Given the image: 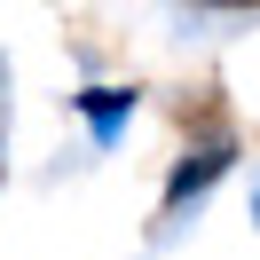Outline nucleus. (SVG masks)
Segmentation results:
<instances>
[{
  "instance_id": "f257e3e1",
  "label": "nucleus",
  "mask_w": 260,
  "mask_h": 260,
  "mask_svg": "<svg viewBox=\"0 0 260 260\" xmlns=\"http://www.w3.org/2000/svg\"><path fill=\"white\" fill-rule=\"evenodd\" d=\"M229 166H237V134H205V142H189L174 158V174H166V197H158V213L166 221H181V213L197 205V197L213 189V181L229 174Z\"/></svg>"
},
{
  "instance_id": "f03ea898",
  "label": "nucleus",
  "mask_w": 260,
  "mask_h": 260,
  "mask_svg": "<svg viewBox=\"0 0 260 260\" xmlns=\"http://www.w3.org/2000/svg\"><path fill=\"white\" fill-rule=\"evenodd\" d=\"M71 103H79L87 126H95V150H111V142H118V126L134 118V87H79Z\"/></svg>"
},
{
  "instance_id": "20e7f679",
  "label": "nucleus",
  "mask_w": 260,
  "mask_h": 260,
  "mask_svg": "<svg viewBox=\"0 0 260 260\" xmlns=\"http://www.w3.org/2000/svg\"><path fill=\"white\" fill-rule=\"evenodd\" d=\"M252 229H260V181H252Z\"/></svg>"
},
{
  "instance_id": "7ed1b4c3",
  "label": "nucleus",
  "mask_w": 260,
  "mask_h": 260,
  "mask_svg": "<svg viewBox=\"0 0 260 260\" xmlns=\"http://www.w3.org/2000/svg\"><path fill=\"white\" fill-rule=\"evenodd\" d=\"M205 8H260V0H205Z\"/></svg>"
}]
</instances>
